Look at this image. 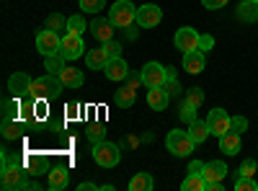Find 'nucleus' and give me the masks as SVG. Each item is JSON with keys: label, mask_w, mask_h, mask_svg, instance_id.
Segmentation results:
<instances>
[{"label": "nucleus", "mask_w": 258, "mask_h": 191, "mask_svg": "<svg viewBox=\"0 0 258 191\" xmlns=\"http://www.w3.org/2000/svg\"><path fill=\"white\" fill-rule=\"evenodd\" d=\"M188 135H191V140L197 142V145H204V142L212 137L209 124H207V121H202V119H194V121L188 124Z\"/></svg>", "instance_id": "25"}, {"label": "nucleus", "mask_w": 258, "mask_h": 191, "mask_svg": "<svg viewBox=\"0 0 258 191\" xmlns=\"http://www.w3.org/2000/svg\"><path fill=\"white\" fill-rule=\"evenodd\" d=\"M21 114V98H3V119H16Z\"/></svg>", "instance_id": "30"}, {"label": "nucleus", "mask_w": 258, "mask_h": 191, "mask_svg": "<svg viewBox=\"0 0 258 191\" xmlns=\"http://www.w3.org/2000/svg\"><path fill=\"white\" fill-rule=\"evenodd\" d=\"M153 186H155V181H153L150 173H137L132 181H129V188L132 191H153Z\"/></svg>", "instance_id": "27"}, {"label": "nucleus", "mask_w": 258, "mask_h": 191, "mask_svg": "<svg viewBox=\"0 0 258 191\" xmlns=\"http://www.w3.org/2000/svg\"><path fill=\"white\" fill-rule=\"evenodd\" d=\"M240 145H243L240 135L230 130V132H225V135L220 137V153H225V155H238V153H240Z\"/></svg>", "instance_id": "20"}, {"label": "nucleus", "mask_w": 258, "mask_h": 191, "mask_svg": "<svg viewBox=\"0 0 258 191\" xmlns=\"http://www.w3.org/2000/svg\"><path fill=\"white\" fill-rule=\"evenodd\" d=\"M93 160L101 165V168H114V165H119V160H121V150H119V145H114V142H106V140H101V142H93Z\"/></svg>", "instance_id": "4"}, {"label": "nucleus", "mask_w": 258, "mask_h": 191, "mask_svg": "<svg viewBox=\"0 0 258 191\" xmlns=\"http://www.w3.org/2000/svg\"><path fill=\"white\" fill-rule=\"evenodd\" d=\"M59 78V83L64 88H80L83 83H85V75H83V70H78V68H70V65H64V70L57 75Z\"/></svg>", "instance_id": "19"}, {"label": "nucleus", "mask_w": 258, "mask_h": 191, "mask_svg": "<svg viewBox=\"0 0 258 191\" xmlns=\"http://www.w3.org/2000/svg\"><path fill=\"white\" fill-rule=\"evenodd\" d=\"M26 121L24 119H3V126H0V132H3V137L6 140H18V137H24V130H26V126H24Z\"/></svg>", "instance_id": "23"}, {"label": "nucleus", "mask_w": 258, "mask_h": 191, "mask_svg": "<svg viewBox=\"0 0 258 191\" xmlns=\"http://www.w3.org/2000/svg\"><path fill=\"white\" fill-rule=\"evenodd\" d=\"M183 101L199 109V106L204 103V91H202V88H188V91H186V96H183Z\"/></svg>", "instance_id": "33"}, {"label": "nucleus", "mask_w": 258, "mask_h": 191, "mask_svg": "<svg viewBox=\"0 0 258 191\" xmlns=\"http://www.w3.org/2000/svg\"><path fill=\"white\" fill-rule=\"evenodd\" d=\"M59 47H62V36H59L57 31H52V29H41V31L36 34V52H39L41 57L57 54Z\"/></svg>", "instance_id": "6"}, {"label": "nucleus", "mask_w": 258, "mask_h": 191, "mask_svg": "<svg viewBox=\"0 0 258 191\" xmlns=\"http://www.w3.org/2000/svg\"><path fill=\"white\" fill-rule=\"evenodd\" d=\"M204 181L207 183H214V181H225V176H227V165L222 163V160H209L207 165H204Z\"/></svg>", "instance_id": "21"}, {"label": "nucleus", "mask_w": 258, "mask_h": 191, "mask_svg": "<svg viewBox=\"0 0 258 191\" xmlns=\"http://www.w3.org/2000/svg\"><path fill=\"white\" fill-rule=\"evenodd\" d=\"M173 44L181 52H194V49H199V44H202V34L197 29H191V26H181L176 31V36H173Z\"/></svg>", "instance_id": "7"}, {"label": "nucleus", "mask_w": 258, "mask_h": 191, "mask_svg": "<svg viewBox=\"0 0 258 191\" xmlns=\"http://www.w3.org/2000/svg\"><path fill=\"white\" fill-rule=\"evenodd\" d=\"M253 3H258V0H253Z\"/></svg>", "instance_id": "47"}, {"label": "nucleus", "mask_w": 258, "mask_h": 191, "mask_svg": "<svg viewBox=\"0 0 258 191\" xmlns=\"http://www.w3.org/2000/svg\"><path fill=\"white\" fill-rule=\"evenodd\" d=\"M31 78L26 75V73H13L11 78H8V91H11V96H16V98H26L29 93H31Z\"/></svg>", "instance_id": "15"}, {"label": "nucleus", "mask_w": 258, "mask_h": 191, "mask_svg": "<svg viewBox=\"0 0 258 191\" xmlns=\"http://www.w3.org/2000/svg\"><path fill=\"white\" fill-rule=\"evenodd\" d=\"M59 52H62V57L64 59H78V57H83L85 54V44H83V36L80 34H64L62 36V47H59Z\"/></svg>", "instance_id": "12"}, {"label": "nucleus", "mask_w": 258, "mask_h": 191, "mask_svg": "<svg viewBox=\"0 0 258 191\" xmlns=\"http://www.w3.org/2000/svg\"><path fill=\"white\" fill-rule=\"evenodd\" d=\"M238 18L248 21V24H255V21H258V3H253V0H245V3H240Z\"/></svg>", "instance_id": "26"}, {"label": "nucleus", "mask_w": 258, "mask_h": 191, "mask_svg": "<svg viewBox=\"0 0 258 191\" xmlns=\"http://www.w3.org/2000/svg\"><path fill=\"white\" fill-rule=\"evenodd\" d=\"M207 68V57L202 49H194V52H183V70L191 75H199Z\"/></svg>", "instance_id": "16"}, {"label": "nucleus", "mask_w": 258, "mask_h": 191, "mask_svg": "<svg viewBox=\"0 0 258 191\" xmlns=\"http://www.w3.org/2000/svg\"><path fill=\"white\" fill-rule=\"evenodd\" d=\"M103 73H106V78L109 80H114V83H119V80H126L129 75V65H126V59L119 54V57H111L109 62H106V68H103Z\"/></svg>", "instance_id": "14"}, {"label": "nucleus", "mask_w": 258, "mask_h": 191, "mask_svg": "<svg viewBox=\"0 0 258 191\" xmlns=\"http://www.w3.org/2000/svg\"><path fill=\"white\" fill-rule=\"evenodd\" d=\"M49 188L52 191H62V188H68V183H70V173H68V168H49Z\"/></svg>", "instance_id": "24"}, {"label": "nucleus", "mask_w": 258, "mask_h": 191, "mask_svg": "<svg viewBox=\"0 0 258 191\" xmlns=\"http://www.w3.org/2000/svg\"><path fill=\"white\" fill-rule=\"evenodd\" d=\"M96 188H98V183H91V181H83L78 186V191H96Z\"/></svg>", "instance_id": "45"}, {"label": "nucleus", "mask_w": 258, "mask_h": 191, "mask_svg": "<svg viewBox=\"0 0 258 191\" xmlns=\"http://www.w3.org/2000/svg\"><path fill=\"white\" fill-rule=\"evenodd\" d=\"M140 78H142V86H147V88H163L168 73H165V68L160 65V62H147V65L140 70Z\"/></svg>", "instance_id": "8"}, {"label": "nucleus", "mask_w": 258, "mask_h": 191, "mask_svg": "<svg viewBox=\"0 0 258 191\" xmlns=\"http://www.w3.org/2000/svg\"><path fill=\"white\" fill-rule=\"evenodd\" d=\"M24 165H26V171L29 176H41V173H49V163H47V155H41V153H29L24 155Z\"/></svg>", "instance_id": "17"}, {"label": "nucleus", "mask_w": 258, "mask_h": 191, "mask_svg": "<svg viewBox=\"0 0 258 191\" xmlns=\"http://www.w3.org/2000/svg\"><path fill=\"white\" fill-rule=\"evenodd\" d=\"M178 119L186 121V124H191L194 119H197V106H191V103L181 101V106H178Z\"/></svg>", "instance_id": "31"}, {"label": "nucleus", "mask_w": 258, "mask_h": 191, "mask_svg": "<svg viewBox=\"0 0 258 191\" xmlns=\"http://www.w3.org/2000/svg\"><path fill=\"white\" fill-rule=\"evenodd\" d=\"M248 130V119L245 116H232V132H245Z\"/></svg>", "instance_id": "39"}, {"label": "nucleus", "mask_w": 258, "mask_h": 191, "mask_svg": "<svg viewBox=\"0 0 258 191\" xmlns=\"http://www.w3.org/2000/svg\"><path fill=\"white\" fill-rule=\"evenodd\" d=\"M204 165H207V163H202V160H191V163H188V173L202 176V173H204Z\"/></svg>", "instance_id": "42"}, {"label": "nucleus", "mask_w": 258, "mask_h": 191, "mask_svg": "<svg viewBox=\"0 0 258 191\" xmlns=\"http://www.w3.org/2000/svg\"><path fill=\"white\" fill-rule=\"evenodd\" d=\"M85 29H88V24H85V18H83V16L75 13V16L68 18V31H70V34H83Z\"/></svg>", "instance_id": "32"}, {"label": "nucleus", "mask_w": 258, "mask_h": 191, "mask_svg": "<svg viewBox=\"0 0 258 191\" xmlns=\"http://www.w3.org/2000/svg\"><path fill=\"white\" fill-rule=\"evenodd\" d=\"M106 8V0H80V11L85 13H101Z\"/></svg>", "instance_id": "34"}, {"label": "nucleus", "mask_w": 258, "mask_h": 191, "mask_svg": "<svg viewBox=\"0 0 258 191\" xmlns=\"http://www.w3.org/2000/svg\"><path fill=\"white\" fill-rule=\"evenodd\" d=\"M64 59L62 57V52H57V54H49V57H44V68H47V73H52V75H59L62 70H64Z\"/></svg>", "instance_id": "28"}, {"label": "nucleus", "mask_w": 258, "mask_h": 191, "mask_svg": "<svg viewBox=\"0 0 258 191\" xmlns=\"http://www.w3.org/2000/svg\"><path fill=\"white\" fill-rule=\"evenodd\" d=\"M0 158H3V188H29L31 181H26L29 171L21 158H11L6 150L0 153Z\"/></svg>", "instance_id": "1"}, {"label": "nucleus", "mask_w": 258, "mask_h": 191, "mask_svg": "<svg viewBox=\"0 0 258 191\" xmlns=\"http://www.w3.org/2000/svg\"><path fill=\"white\" fill-rule=\"evenodd\" d=\"M207 124H209V132L214 137H222L225 132L232 130V116L225 109H212L209 116H207Z\"/></svg>", "instance_id": "9"}, {"label": "nucleus", "mask_w": 258, "mask_h": 191, "mask_svg": "<svg viewBox=\"0 0 258 191\" xmlns=\"http://www.w3.org/2000/svg\"><path fill=\"white\" fill-rule=\"evenodd\" d=\"M163 88L168 91V96L173 98V96H178L181 93V86H178V80H176V75H168L165 78V83H163Z\"/></svg>", "instance_id": "36"}, {"label": "nucleus", "mask_w": 258, "mask_h": 191, "mask_svg": "<svg viewBox=\"0 0 258 191\" xmlns=\"http://www.w3.org/2000/svg\"><path fill=\"white\" fill-rule=\"evenodd\" d=\"M235 191H258V183L253 181V176H238V181H235Z\"/></svg>", "instance_id": "35"}, {"label": "nucleus", "mask_w": 258, "mask_h": 191, "mask_svg": "<svg viewBox=\"0 0 258 191\" xmlns=\"http://www.w3.org/2000/svg\"><path fill=\"white\" fill-rule=\"evenodd\" d=\"M109 59H111V54H109V49H106L103 44L96 47V49H88V52H85V65H88L91 70H103Z\"/></svg>", "instance_id": "18"}, {"label": "nucleus", "mask_w": 258, "mask_h": 191, "mask_svg": "<svg viewBox=\"0 0 258 191\" xmlns=\"http://www.w3.org/2000/svg\"><path fill=\"white\" fill-rule=\"evenodd\" d=\"M64 86H62V83H59V78L57 75H44V78H36L34 83H31V93L29 96H34V98H54L59 91H62Z\"/></svg>", "instance_id": "5"}, {"label": "nucleus", "mask_w": 258, "mask_h": 191, "mask_svg": "<svg viewBox=\"0 0 258 191\" xmlns=\"http://www.w3.org/2000/svg\"><path fill=\"white\" fill-rule=\"evenodd\" d=\"M147 103H150L153 111H165L168 103H170V96H168L165 88H150L147 91Z\"/></svg>", "instance_id": "22"}, {"label": "nucleus", "mask_w": 258, "mask_h": 191, "mask_svg": "<svg viewBox=\"0 0 258 191\" xmlns=\"http://www.w3.org/2000/svg\"><path fill=\"white\" fill-rule=\"evenodd\" d=\"M137 83H142V78L140 75H132V80L114 93V103L119 106V109H129V106L135 103V98H137Z\"/></svg>", "instance_id": "13"}, {"label": "nucleus", "mask_w": 258, "mask_h": 191, "mask_svg": "<svg viewBox=\"0 0 258 191\" xmlns=\"http://www.w3.org/2000/svg\"><path fill=\"white\" fill-rule=\"evenodd\" d=\"M181 188H183V191H204V188H207V181H204V176L188 173V176L181 181Z\"/></svg>", "instance_id": "29"}, {"label": "nucleus", "mask_w": 258, "mask_h": 191, "mask_svg": "<svg viewBox=\"0 0 258 191\" xmlns=\"http://www.w3.org/2000/svg\"><path fill=\"white\" fill-rule=\"evenodd\" d=\"M253 173H255V160H253V158L243 160V165H240V176H253Z\"/></svg>", "instance_id": "40"}, {"label": "nucleus", "mask_w": 258, "mask_h": 191, "mask_svg": "<svg viewBox=\"0 0 258 191\" xmlns=\"http://www.w3.org/2000/svg\"><path fill=\"white\" fill-rule=\"evenodd\" d=\"M103 47H106V49H109V54H111V57H119V54H121V47L116 44V41H114V39H111V41H106V44H103Z\"/></svg>", "instance_id": "43"}, {"label": "nucleus", "mask_w": 258, "mask_h": 191, "mask_svg": "<svg viewBox=\"0 0 258 191\" xmlns=\"http://www.w3.org/2000/svg\"><path fill=\"white\" fill-rule=\"evenodd\" d=\"M64 111H68V119H75V116H80V106L73 101V103H68V109H64Z\"/></svg>", "instance_id": "44"}, {"label": "nucleus", "mask_w": 258, "mask_h": 191, "mask_svg": "<svg viewBox=\"0 0 258 191\" xmlns=\"http://www.w3.org/2000/svg\"><path fill=\"white\" fill-rule=\"evenodd\" d=\"M85 135H88V140H91V142H101V140H103V135H106V132H103V124H91Z\"/></svg>", "instance_id": "38"}, {"label": "nucleus", "mask_w": 258, "mask_h": 191, "mask_svg": "<svg viewBox=\"0 0 258 191\" xmlns=\"http://www.w3.org/2000/svg\"><path fill=\"white\" fill-rule=\"evenodd\" d=\"M165 147H168L170 155H176V158H188V155L194 153V147H197V142L191 140L188 132L173 130V132H168V137H165Z\"/></svg>", "instance_id": "3"}, {"label": "nucleus", "mask_w": 258, "mask_h": 191, "mask_svg": "<svg viewBox=\"0 0 258 191\" xmlns=\"http://www.w3.org/2000/svg\"><path fill=\"white\" fill-rule=\"evenodd\" d=\"M47 29H52V31H54V29H57V31H59V29H68V18H62L59 13L49 16V18H47Z\"/></svg>", "instance_id": "37"}, {"label": "nucleus", "mask_w": 258, "mask_h": 191, "mask_svg": "<svg viewBox=\"0 0 258 191\" xmlns=\"http://www.w3.org/2000/svg\"><path fill=\"white\" fill-rule=\"evenodd\" d=\"M212 44H214V39H212V36H202V44H199V47H202V52H207Z\"/></svg>", "instance_id": "46"}, {"label": "nucleus", "mask_w": 258, "mask_h": 191, "mask_svg": "<svg viewBox=\"0 0 258 191\" xmlns=\"http://www.w3.org/2000/svg\"><path fill=\"white\" fill-rule=\"evenodd\" d=\"M160 21H163L160 6L147 3V6H140V8H137V26H142V29H155Z\"/></svg>", "instance_id": "11"}, {"label": "nucleus", "mask_w": 258, "mask_h": 191, "mask_svg": "<svg viewBox=\"0 0 258 191\" xmlns=\"http://www.w3.org/2000/svg\"><path fill=\"white\" fill-rule=\"evenodd\" d=\"M88 29H91V34H93V39L98 41V44H106V41H111L114 39V24H111V18H103V16H96L91 24H88Z\"/></svg>", "instance_id": "10"}, {"label": "nucleus", "mask_w": 258, "mask_h": 191, "mask_svg": "<svg viewBox=\"0 0 258 191\" xmlns=\"http://www.w3.org/2000/svg\"><path fill=\"white\" fill-rule=\"evenodd\" d=\"M109 18L116 29H129L132 24H137V8L132 0H116L109 8Z\"/></svg>", "instance_id": "2"}, {"label": "nucleus", "mask_w": 258, "mask_h": 191, "mask_svg": "<svg viewBox=\"0 0 258 191\" xmlns=\"http://www.w3.org/2000/svg\"><path fill=\"white\" fill-rule=\"evenodd\" d=\"M230 3V0H202V6L207 8V11H217V8H225Z\"/></svg>", "instance_id": "41"}]
</instances>
